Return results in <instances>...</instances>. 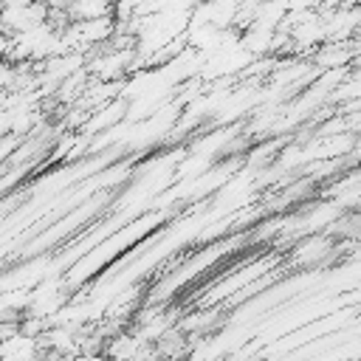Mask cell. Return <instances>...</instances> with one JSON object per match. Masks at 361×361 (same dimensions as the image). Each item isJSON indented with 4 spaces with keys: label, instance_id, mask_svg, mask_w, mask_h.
Masks as SVG:
<instances>
[{
    "label": "cell",
    "instance_id": "obj_1",
    "mask_svg": "<svg viewBox=\"0 0 361 361\" xmlns=\"http://www.w3.org/2000/svg\"><path fill=\"white\" fill-rule=\"evenodd\" d=\"M113 8H116L113 0H71L68 17L71 20H99V17H113Z\"/></svg>",
    "mask_w": 361,
    "mask_h": 361
},
{
    "label": "cell",
    "instance_id": "obj_2",
    "mask_svg": "<svg viewBox=\"0 0 361 361\" xmlns=\"http://www.w3.org/2000/svg\"><path fill=\"white\" fill-rule=\"evenodd\" d=\"M8 42H11V37L0 31V62H3V59H8Z\"/></svg>",
    "mask_w": 361,
    "mask_h": 361
},
{
    "label": "cell",
    "instance_id": "obj_3",
    "mask_svg": "<svg viewBox=\"0 0 361 361\" xmlns=\"http://www.w3.org/2000/svg\"><path fill=\"white\" fill-rule=\"evenodd\" d=\"M113 3H121V0H113Z\"/></svg>",
    "mask_w": 361,
    "mask_h": 361
}]
</instances>
